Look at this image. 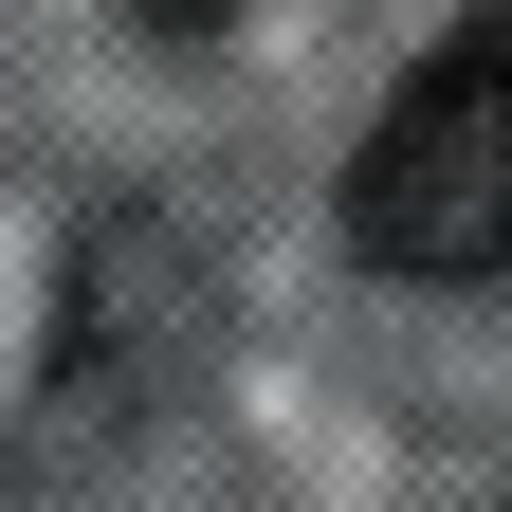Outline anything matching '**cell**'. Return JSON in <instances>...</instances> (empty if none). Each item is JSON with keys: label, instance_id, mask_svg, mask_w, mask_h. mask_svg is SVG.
<instances>
[{"label": "cell", "instance_id": "cell-1", "mask_svg": "<svg viewBox=\"0 0 512 512\" xmlns=\"http://www.w3.org/2000/svg\"><path fill=\"white\" fill-rule=\"evenodd\" d=\"M348 238L421 293L512 275V19H458L348 147Z\"/></svg>", "mask_w": 512, "mask_h": 512}]
</instances>
